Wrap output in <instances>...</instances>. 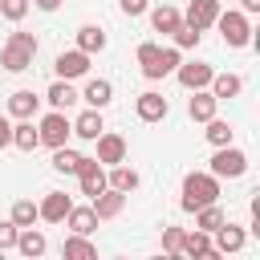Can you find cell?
<instances>
[{"label":"cell","instance_id":"11","mask_svg":"<svg viewBox=\"0 0 260 260\" xmlns=\"http://www.w3.org/2000/svg\"><path fill=\"white\" fill-rule=\"evenodd\" d=\"M179 252L183 256H199V260H215L219 252H215V244H211V232H183V244H179Z\"/></svg>","mask_w":260,"mask_h":260},{"label":"cell","instance_id":"1","mask_svg":"<svg viewBox=\"0 0 260 260\" xmlns=\"http://www.w3.org/2000/svg\"><path fill=\"white\" fill-rule=\"evenodd\" d=\"M215 199H219V179L211 171H187L183 175V199H179L183 211H199Z\"/></svg>","mask_w":260,"mask_h":260},{"label":"cell","instance_id":"24","mask_svg":"<svg viewBox=\"0 0 260 260\" xmlns=\"http://www.w3.org/2000/svg\"><path fill=\"white\" fill-rule=\"evenodd\" d=\"M61 223H69V228H73L77 236H89V232L98 228V215H93V207H69Z\"/></svg>","mask_w":260,"mask_h":260},{"label":"cell","instance_id":"9","mask_svg":"<svg viewBox=\"0 0 260 260\" xmlns=\"http://www.w3.org/2000/svg\"><path fill=\"white\" fill-rule=\"evenodd\" d=\"M57 77H65V81H73V77H85V69H89V53H81V49H65V53H57Z\"/></svg>","mask_w":260,"mask_h":260},{"label":"cell","instance_id":"40","mask_svg":"<svg viewBox=\"0 0 260 260\" xmlns=\"http://www.w3.org/2000/svg\"><path fill=\"white\" fill-rule=\"evenodd\" d=\"M32 4H37L41 12H57V8H61V0H32Z\"/></svg>","mask_w":260,"mask_h":260},{"label":"cell","instance_id":"39","mask_svg":"<svg viewBox=\"0 0 260 260\" xmlns=\"http://www.w3.org/2000/svg\"><path fill=\"white\" fill-rule=\"evenodd\" d=\"M4 146H12V122L0 114V150H4Z\"/></svg>","mask_w":260,"mask_h":260},{"label":"cell","instance_id":"4","mask_svg":"<svg viewBox=\"0 0 260 260\" xmlns=\"http://www.w3.org/2000/svg\"><path fill=\"white\" fill-rule=\"evenodd\" d=\"M207 171L215 175V179H240L244 171H248V154L240 150V146H215V154L207 158Z\"/></svg>","mask_w":260,"mask_h":260},{"label":"cell","instance_id":"26","mask_svg":"<svg viewBox=\"0 0 260 260\" xmlns=\"http://www.w3.org/2000/svg\"><path fill=\"white\" fill-rule=\"evenodd\" d=\"M16 252L20 256H45V236L37 228H20L16 232Z\"/></svg>","mask_w":260,"mask_h":260},{"label":"cell","instance_id":"6","mask_svg":"<svg viewBox=\"0 0 260 260\" xmlns=\"http://www.w3.org/2000/svg\"><path fill=\"white\" fill-rule=\"evenodd\" d=\"M37 134H41L45 146H65V138L73 134V122H69L65 110H49V114L37 122Z\"/></svg>","mask_w":260,"mask_h":260},{"label":"cell","instance_id":"13","mask_svg":"<svg viewBox=\"0 0 260 260\" xmlns=\"http://www.w3.org/2000/svg\"><path fill=\"white\" fill-rule=\"evenodd\" d=\"M69 207H73V199H69L65 191H45V199L37 203V211H41V219H45V223H61Z\"/></svg>","mask_w":260,"mask_h":260},{"label":"cell","instance_id":"35","mask_svg":"<svg viewBox=\"0 0 260 260\" xmlns=\"http://www.w3.org/2000/svg\"><path fill=\"white\" fill-rule=\"evenodd\" d=\"M28 12V0H0V16L4 20H24Z\"/></svg>","mask_w":260,"mask_h":260},{"label":"cell","instance_id":"23","mask_svg":"<svg viewBox=\"0 0 260 260\" xmlns=\"http://www.w3.org/2000/svg\"><path fill=\"white\" fill-rule=\"evenodd\" d=\"M102 130H106V126H102V110H93V106L73 118V134H77V138H98Z\"/></svg>","mask_w":260,"mask_h":260},{"label":"cell","instance_id":"33","mask_svg":"<svg viewBox=\"0 0 260 260\" xmlns=\"http://www.w3.org/2000/svg\"><path fill=\"white\" fill-rule=\"evenodd\" d=\"M77 150H69V146H53V171H61V175H73L77 171Z\"/></svg>","mask_w":260,"mask_h":260},{"label":"cell","instance_id":"41","mask_svg":"<svg viewBox=\"0 0 260 260\" xmlns=\"http://www.w3.org/2000/svg\"><path fill=\"white\" fill-rule=\"evenodd\" d=\"M244 4V12H260V0H240Z\"/></svg>","mask_w":260,"mask_h":260},{"label":"cell","instance_id":"28","mask_svg":"<svg viewBox=\"0 0 260 260\" xmlns=\"http://www.w3.org/2000/svg\"><path fill=\"white\" fill-rule=\"evenodd\" d=\"M77 49H81V53H102V49H106V32H102L98 24H81V28H77Z\"/></svg>","mask_w":260,"mask_h":260},{"label":"cell","instance_id":"27","mask_svg":"<svg viewBox=\"0 0 260 260\" xmlns=\"http://www.w3.org/2000/svg\"><path fill=\"white\" fill-rule=\"evenodd\" d=\"M61 256H65V260H93V256H98V248H93L85 236H77V232H73V236L61 244Z\"/></svg>","mask_w":260,"mask_h":260},{"label":"cell","instance_id":"37","mask_svg":"<svg viewBox=\"0 0 260 260\" xmlns=\"http://www.w3.org/2000/svg\"><path fill=\"white\" fill-rule=\"evenodd\" d=\"M16 232L20 228L12 219H0V248H16Z\"/></svg>","mask_w":260,"mask_h":260},{"label":"cell","instance_id":"30","mask_svg":"<svg viewBox=\"0 0 260 260\" xmlns=\"http://www.w3.org/2000/svg\"><path fill=\"white\" fill-rule=\"evenodd\" d=\"M37 219H41V211H37L32 199H16V203H12V223H16V228H32Z\"/></svg>","mask_w":260,"mask_h":260},{"label":"cell","instance_id":"22","mask_svg":"<svg viewBox=\"0 0 260 260\" xmlns=\"http://www.w3.org/2000/svg\"><path fill=\"white\" fill-rule=\"evenodd\" d=\"M45 102H49L53 110H69V106L77 102V89H73V85H69L65 77H57V81L49 85V93H45Z\"/></svg>","mask_w":260,"mask_h":260},{"label":"cell","instance_id":"16","mask_svg":"<svg viewBox=\"0 0 260 260\" xmlns=\"http://www.w3.org/2000/svg\"><path fill=\"white\" fill-rule=\"evenodd\" d=\"M77 98H85L93 110H106V106L114 102V85H110L106 77H89V81H85V89H81Z\"/></svg>","mask_w":260,"mask_h":260},{"label":"cell","instance_id":"5","mask_svg":"<svg viewBox=\"0 0 260 260\" xmlns=\"http://www.w3.org/2000/svg\"><path fill=\"white\" fill-rule=\"evenodd\" d=\"M215 24H219V37H223V45L228 49H244L248 41H252V24H248V16L244 12H236V8H219V16H215Z\"/></svg>","mask_w":260,"mask_h":260},{"label":"cell","instance_id":"14","mask_svg":"<svg viewBox=\"0 0 260 260\" xmlns=\"http://www.w3.org/2000/svg\"><path fill=\"white\" fill-rule=\"evenodd\" d=\"M89 207H93V215H98V219H114V215H122L126 195H122V191H114V187H106V191H98V195L89 199Z\"/></svg>","mask_w":260,"mask_h":260},{"label":"cell","instance_id":"18","mask_svg":"<svg viewBox=\"0 0 260 260\" xmlns=\"http://www.w3.org/2000/svg\"><path fill=\"white\" fill-rule=\"evenodd\" d=\"M215 106H219V98H215L211 89H195V98L187 102V114H191L195 122H207V118H215Z\"/></svg>","mask_w":260,"mask_h":260},{"label":"cell","instance_id":"10","mask_svg":"<svg viewBox=\"0 0 260 260\" xmlns=\"http://www.w3.org/2000/svg\"><path fill=\"white\" fill-rule=\"evenodd\" d=\"M179 85H187V89H207V81H211V65L207 61H179Z\"/></svg>","mask_w":260,"mask_h":260},{"label":"cell","instance_id":"17","mask_svg":"<svg viewBox=\"0 0 260 260\" xmlns=\"http://www.w3.org/2000/svg\"><path fill=\"white\" fill-rule=\"evenodd\" d=\"M240 248H244V228L223 219V223L215 228V252H219V256H228V252H240Z\"/></svg>","mask_w":260,"mask_h":260},{"label":"cell","instance_id":"38","mask_svg":"<svg viewBox=\"0 0 260 260\" xmlns=\"http://www.w3.org/2000/svg\"><path fill=\"white\" fill-rule=\"evenodd\" d=\"M118 8H122L126 16H142V12H146V0H118Z\"/></svg>","mask_w":260,"mask_h":260},{"label":"cell","instance_id":"12","mask_svg":"<svg viewBox=\"0 0 260 260\" xmlns=\"http://www.w3.org/2000/svg\"><path fill=\"white\" fill-rule=\"evenodd\" d=\"M122 158H126V138L114 134V130H102V134H98V162L114 167V162H122Z\"/></svg>","mask_w":260,"mask_h":260},{"label":"cell","instance_id":"29","mask_svg":"<svg viewBox=\"0 0 260 260\" xmlns=\"http://www.w3.org/2000/svg\"><path fill=\"white\" fill-rule=\"evenodd\" d=\"M211 93L215 98H236L240 89H244V81H240V73H211Z\"/></svg>","mask_w":260,"mask_h":260},{"label":"cell","instance_id":"32","mask_svg":"<svg viewBox=\"0 0 260 260\" xmlns=\"http://www.w3.org/2000/svg\"><path fill=\"white\" fill-rule=\"evenodd\" d=\"M219 223H223L219 203H207V207H199V211H195V228H199V232H215Z\"/></svg>","mask_w":260,"mask_h":260},{"label":"cell","instance_id":"21","mask_svg":"<svg viewBox=\"0 0 260 260\" xmlns=\"http://www.w3.org/2000/svg\"><path fill=\"white\" fill-rule=\"evenodd\" d=\"M150 24H154V32H167V37H171V32L183 24V12L171 8V4H158V8L150 12Z\"/></svg>","mask_w":260,"mask_h":260},{"label":"cell","instance_id":"36","mask_svg":"<svg viewBox=\"0 0 260 260\" xmlns=\"http://www.w3.org/2000/svg\"><path fill=\"white\" fill-rule=\"evenodd\" d=\"M179 244H183V228H162V252L179 256Z\"/></svg>","mask_w":260,"mask_h":260},{"label":"cell","instance_id":"25","mask_svg":"<svg viewBox=\"0 0 260 260\" xmlns=\"http://www.w3.org/2000/svg\"><path fill=\"white\" fill-rule=\"evenodd\" d=\"M12 146H20V150H37V146H41V134H37L32 118H20V122L12 126Z\"/></svg>","mask_w":260,"mask_h":260},{"label":"cell","instance_id":"3","mask_svg":"<svg viewBox=\"0 0 260 260\" xmlns=\"http://www.w3.org/2000/svg\"><path fill=\"white\" fill-rule=\"evenodd\" d=\"M179 49H158L154 41H142L138 45V65H142V77H150V81H158V77H167V73H175L179 69Z\"/></svg>","mask_w":260,"mask_h":260},{"label":"cell","instance_id":"31","mask_svg":"<svg viewBox=\"0 0 260 260\" xmlns=\"http://www.w3.org/2000/svg\"><path fill=\"white\" fill-rule=\"evenodd\" d=\"M232 138H236V130H232L223 118H207V142H211V146H228Z\"/></svg>","mask_w":260,"mask_h":260},{"label":"cell","instance_id":"15","mask_svg":"<svg viewBox=\"0 0 260 260\" xmlns=\"http://www.w3.org/2000/svg\"><path fill=\"white\" fill-rule=\"evenodd\" d=\"M215 16H219V0H191L183 20H187V24H195V28L203 32V28H211V24H215Z\"/></svg>","mask_w":260,"mask_h":260},{"label":"cell","instance_id":"8","mask_svg":"<svg viewBox=\"0 0 260 260\" xmlns=\"http://www.w3.org/2000/svg\"><path fill=\"white\" fill-rule=\"evenodd\" d=\"M134 114H138L142 122H162V118L171 114V102H167L162 93L146 89V93H138V98H134Z\"/></svg>","mask_w":260,"mask_h":260},{"label":"cell","instance_id":"20","mask_svg":"<svg viewBox=\"0 0 260 260\" xmlns=\"http://www.w3.org/2000/svg\"><path fill=\"white\" fill-rule=\"evenodd\" d=\"M37 110H41V98H37L32 89H16V93L8 98V114H12V118H32Z\"/></svg>","mask_w":260,"mask_h":260},{"label":"cell","instance_id":"2","mask_svg":"<svg viewBox=\"0 0 260 260\" xmlns=\"http://www.w3.org/2000/svg\"><path fill=\"white\" fill-rule=\"evenodd\" d=\"M32 57H37V37L32 32H8V41L0 45V65L8 69V73H24L28 65H32Z\"/></svg>","mask_w":260,"mask_h":260},{"label":"cell","instance_id":"34","mask_svg":"<svg viewBox=\"0 0 260 260\" xmlns=\"http://www.w3.org/2000/svg\"><path fill=\"white\" fill-rule=\"evenodd\" d=\"M171 37H175V45H179V49H195V45H199V37H203V32H199V28H195V24H187V20H183V24H179V28H175V32H171Z\"/></svg>","mask_w":260,"mask_h":260},{"label":"cell","instance_id":"7","mask_svg":"<svg viewBox=\"0 0 260 260\" xmlns=\"http://www.w3.org/2000/svg\"><path fill=\"white\" fill-rule=\"evenodd\" d=\"M73 175H77V183H81V195H89V199H93L98 191H106V171H102V162H98V158H85V154H81Z\"/></svg>","mask_w":260,"mask_h":260},{"label":"cell","instance_id":"19","mask_svg":"<svg viewBox=\"0 0 260 260\" xmlns=\"http://www.w3.org/2000/svg\"><path fill=\"white\" fill-rule=\"evenodd\" d=\"M106 187H114V191L130 195V191L138 187V171H134V167H126V162H114V167H110V175H106Z\"/></svg>","mask_w":260,"mask_h":260}]
</instances>
